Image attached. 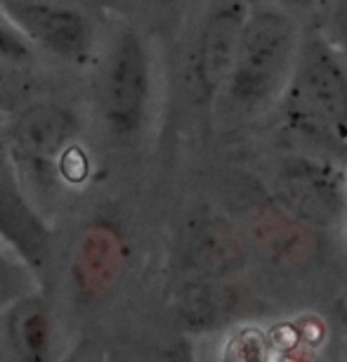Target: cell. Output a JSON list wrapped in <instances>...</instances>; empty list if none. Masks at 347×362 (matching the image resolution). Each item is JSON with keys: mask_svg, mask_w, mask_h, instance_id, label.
<instances>
[{"mask_svg": "<svg viewBox=\"0 0 347 362\" xmlns=\"http://www.w3.org/2000/svg\"><path fill=\"white\" fill-rule=\"evenodd\" d=\"M0 239L17 251L29 270L45 275L52 261L50 232L19 189L10 163L0 156Z\"/></svg>", "mask_w": 347, "mask_h": 362, "instance_id": "obj_1", "label": "cell"}, {"mask_svg": "<svg viewBox=\"0 0 347 362\" xmlns=\"http://www.w3.org/2000/svg\"><path fill=\"white\" fill-rule=\"evenodd\" d=\"M5 15L19 31L59 54H78L90 43L83 15L52 0H5Z\"/></svg>", "mask_w": 347, "mask_h": 362, "instance_id": "obj_2", "label": "cell"}, {"mask_svg": "<svg viewBox=\"0 0 347 362\" xmlns=\"http://www.w3.org/2000/svg\"><path fill=\"white\" fill-rule=\"evenodd\" d=\"M73 135V119L57 105H36L26 109L15 128L19 159L33 168L52 166L64 154Z\"/></svg>", "mask_w": 347, "mask_h": 362, "instance_id": "obj_3", "label": "cell"}, {"mask_svg": "<svg viewBox=\"0 0 347 362\" xmlns=\"http://www.w3.org/2000/svg\"><path fill=\"white\" fill-rule=\"evenodd\" d=\"M142 90H145L142 54L138 43L130 36H126L114 50L104 86L106 116L116 128H128L138 119Z\"/></svg>", "mask_w": 347, "mask_h": 362, "instance_id": "obj_4", "label": "cell"}, {"mask_svg": "<svg viewBox=\"0 0 347 362\" xmlns=\"http://www.w3.org/2000/svg\"><path fill=\"white\" fill-rule=\"evenodd\" d=\"M15 337L19 344V351H26L31 358H36V355L45 351L47 341H50V325H47V317L38 308H29L15 322Z\"/></svg>", "mask_w": 347, "mask_h": 362, "instance_id": "obj_5", "label": "cell"}, {"mask_svg": "<svg viewBox=\"0 0 347 362\" xmlns=\"http://www.w3.org/2000/svg\"><path fill=\"white\" fill-rule=\"evenodd\" d=\"M24 284H26V277L22 268L0 251V296L17 293Z\"/></svg>", "mask_w": 347, "mask_h": 362, "instance_id": "obj_6", "label": "cell"}, {"mask_svg": "<svg viewBox=\"0 0 347 362\" xmlns=\"http://www.w3.org/2000/svg\"><path fill=\"white\" fill-rule=\"evenodd\" d=\"M0 57L5 59H24L29 57V47H26L24 38H19V33L0 26Z\"/></svg>", "mask_w": 347, "mask_h": 362, "instance_id": "obj_7", "label": "cell"}, {"mask_svg": "<svg viewBox=\"0 0 347 362\" xmlns=\"http://www.w3.org/2000/svg\"><path fill=\"white\" fill-rule=\"evenodd\" d=\"M59 168H62V173L69 177V180H83L85 177V170H87V161L80 149L71 147L66 149V152L59 156Z\"/></svg>", "mask_w": 347, "mask_h": 362, "instance_id": "obj_8", "label": "cell"}]
</instances>
